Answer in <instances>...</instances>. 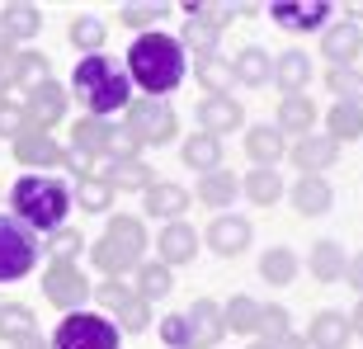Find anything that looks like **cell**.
Instances as JSON below:
<instances>
[{"label": "cell", "instance_id": "cell-6", "mask_svg": "<svg viewBox=\"0 0 363 349\" xmlns=\"http://www.w3.org/2000/svg\"><path fill=\"white\" fill-rule=\"evenodd\" d=\"M33 265H38V236L24 222L0 213V283H14L24 274H33Z\"/></svg>", "mask_w": 363, "mask_h": 349}, {"label": "cell", "instance_id": "cell-39", "mask_svg": "<svg viewBox=\"0 0 363 349\" xmlns=\"http://www.w3.org/2000/svg\"><path fill=\"white\" fill-rule=\"evenodd\" d=\"M104 19H94V14H81V19H71V43L81 48L85 57H94L99 48H104Z\"/></svg>", "mask_w": 363, "mask_h": 349}, {"label": "cell", "instance_id": "cell-10", "mask_svg": "<svg viewBox=\"0 0 363 349\" xmlns=\"http://www.w3.org/2000/svg\"><path fill=\"white\" fill-rule=\"evenodd\" d=\"M241 123H245V113H241V104H236L231 94H203L199 99V128L208 137L222 142V133H236Z\"/></svg>", "mask_w": 363, "mask_h": 349}, {"label": "cell", "instance_id": "cell-1", "mask_svg": "<svg viewBox=\"0 0 363 349\" xmlns=\"http://www.w3.org/2000/svg\"><path fill=\"white\" fill-rule=\"evenodd\" d=\"M123 71H128V81L147 94V99H165V94L184 81L189 57H184V48H179V38L151 28V33H142V38L128 48V67Z\"/></svg>", "mask_w": 363, "mask_h": 349}, {"label": "cell", "instance_id": "cell-27", "mask_svg": "<svg viewBox=\"0 0 363 349\" xmlns=\"http://www.w3.org/2000/svg\"><path fill=\"white\" fill-rule=\"evenodd\" d=\"M43 28V14H38V5H5L0 10V33L10 43H19V38H33Z\"/></svg>", "mask_w": 363, "mask_h": 349}, {"label": "cell", "instance_id": "cell-52", "mask_svg": "<svg viewBox=\"0 0 363 349\" xmlns=\"http://www.w3.org/2000/svg\"><path fill=\"white\" fill-rule=\"evenodd\" d=\"M62 165H67L76 179H90V174H94V156H85V151H76V147L62 151Z\"/></svg>", "mask_w": 363, "mask_h": 349}, {"label": "cell", "instance_id": "cell-29", "mask_svg": "<svg viewBox=\"0 0 363 349\" xmlns=\"http://www.w3.org/2000/svg\"><path fill=\"white\" fill-rule=\"evenodd\" d=\"M199 203L203 208H231L236 203V174L231 170L199 174Z\"/></svg>", "mask_w": 363, "mask_h": 349}, {"label": "cell", "instance_id": "cell-55", "mask_svg": "<svg viewBox=\"0 0 363 349\" xmlns=\"http://www.w3.org/2000/svg\"><path fill=\"white\" fill-rule=\"evenodd\" d=\"M14 349H48V345H43V340H38V331H33V336H24Z\"/></svg>", "mask_w": 363, "mask_h": 349}, {"label": "cell", "instance_id": "cell-2", "mask_svg": "<svg viewBox=\"0 0 363 349\" xmlns=\"http://www.w3.org/2000/svg\"><path fill=\"white\" fill-rule=\"evenodd\" d=\"M10 208L14 222H24L33 236H52V231L67 227L71 213V184L67 179H52V174H19L10 189Z\"/></svg>", "mask_w": 363, "mask_h": 349}, {"label": "cell", "instance_id": "cell-57", "mask_svg": "<svg viewBox=\"0 0 363 349\" xmlns=\"http://www.w3.org/2000/svg\"><path fill=\"white\" fill-rule=\"evenodd\" d=\"M5 90H10V62H0V99H5Z\"/></svg>", "mask_w": 363, "mask_h": 349}, {"label": "cell", "instance_id": "cell-13", "mask_svg": "<svg viewBox=\"0 0 363 349\" xmlns=\"http://www.w3.org/2000/svg\"><path fill=\"white\" fill-rule=\"evenodd\" d=\"M359 48H363V28L354 19H340L321 33V57H330V67H354Z\"/></svg>", "mask_w": 363, "mask_h": 349}, {"label": "cell", "instance_id": "cell-19", "mask_svg": "<svg viewBox=\"0 0 363 349\" xmlns=\"http://www.w3.org/2000/svg\"><path fill=\"white\" fill-rule=\"evenodd\" d=\"M330 203H335V189L325 184V174H302L293 184V208L302 217H321L330 213Z\"/></svg>", "mask_w": 363, "mask_h": 349}, {"label": "cell", "instance_id": "cell-3", "mask_svg": "<svg viewBox=\"0 0 363 349\" xmlns=\"http://www.w3.org/2000/svg\"><path fill=\"white\" fill-rule=\"evenodd\" d=\"M71 94L85 104L90 118H108V113H118V109L133 104V81H128V71L113 62V57L94 52V57H81L76 71H71Z\"/></svg>", "mask_w": 363, "mask_h": 349}, {"label": "cell", "instance_id": "cell-41", "mask_svg": "<svg viewBox=\"0 0 363 349\" xmlns=\"http://www.w3.org/2000/svg\"><path fill=\"white\" fill-rule=\"evenodd\" d=\"M179 48H194L199 57H213L217 52V28L203 24V19H184V28H179Z\"/></svg>", "mask_w": 363, "mask_h": 349}, {"label": "cell", "instance_id": "cell-14", "mask_svg": "<svg viewBox=\"0 0 363 349\" xmlns=\"http://www.w3.org/2000/svg\"><path fill=\"white\" fill-rule=\"evenodd\" d=\"M335 156H340V142L330 133H311V137H302L293 147V165L302 174H321V170H330L335 165Z\"/></svg>", "mask_w": 363, "mask_h": 349}, {"label": "cell", "instance_id": "cell-46", "mask_svg": "<svg viewBox=\"0 0 363 349\" xmlns=\"http://www.w3.org/2000/svg\"><path fill=\"white\" fill-rule=\"evenodd\" d=\"M161 340L170 349H194V331H189L184 311H175V316H165V321H161Z\"/></svg>", "mask_w": 363, "mask_h": 349}, {"label": "cell", "instance_id": "cell-50", "mask_svg": "<svg viewBox=\"0 0 363 349\" xmlns=\"http://www.w3.org/2000/svg\"><path fill=\"white\" fill-rule=\"evenodd\" d=\"M123 24H133V28H147L151 33V24L156 19H165V5H123Z\"/></svg>", "mask_w": 363, "mask_h": 349}, {"label": "cell", "instance_id": "cell-33", "mask_svg": "<svg viewBox=\"0 0 363 349\" xmlns=\"http://www.w3.org/2000/svg\"><path fill=\"white\" fill-rule=\"evenodd\" d=\"M170 288H175V279H170V269H165L161 260L137 265V297H142V302H156V297H165Z\"/></svg>", "mask_w": 363, "mask_h": 349}, {"label": "cell", "instance_id": "cell-51", "mask_svg": "<svg viewBox=\"0 0 363 349\" xmlns=\"http://www.w3.org/2000/svg\"><path fill=\"white\" fill-rule=\"evenodd\" d=\"M94 293H99V302H104L108 311H118L123 302H128V297H133V288H128V283H118V279H108V283H99V288H94Z\"/></svg>", "mask_w": 363, "mask_h": 349}, {"label": "cell", "instance_id": "cell-20", "mask_svg": "<svg viewBox=\"0 0 363 349\" xmlns=\"http://www.w3.org/2000/svg\"><path fill=\"white\" fill-rule=\"evenodd\" d=\"M350 316L345 311H321L307 331V349H345L350 345Z\"/></svg>", "mask_w": 363, "mask_h": 349}, {"label": "cell", "instance_id": "cell-49", "mask_svg": "<svg viewBox=\"0 0 363 349\" xmlns=\"http://www.w3.org/2000/svg\"><path fill=\"white\" fill-rule=\"evenodd\" d=\"M24 133H28L24 104H10V99H0V137H24Z\"/></svg>", "mask_w": 363, "mask_h": 349}, {"label": "cell", "instance_id": "cell-43", "mask_svg": "<svg viewBox=\"0 0 363 349\" xmlns=\"http://www.w3.org/2000/svg\"><path fill=\"white\" fill-rule=\"evenodd\" d=\"M184 14H189V19H203V24H213L217 33H222V24H231V19L241 14V5H213V0H189Z\"/></svg>", "mask_w": 363, "mask_h": 349}, {"label": "cell", "instance_id": "cell-16", "mask_svg": "<svg viewBox=\"0 0 363 349\" xmlns=\"http://www.w3.org/2000/svg\"><path fill=\"white\" fill-rule=\"evenodd\" d=\"M184 316H189V331H194V349H213L217 340L227 336L222 307H217V302H208V297H199V302H194Z\"/></svg>", "mask_w": 363, "mask_h": 349}, {"label": "cell", "instance_id": "cell-11", "mask_svg": "<svg viewBox=\"0 0 363 349\" xmlns=\"http://www.w3.org/2000/svg\"><path fill=\"white\" fill-rule=\"evenodd\" d=\"M269 14L288 33H311V28H321L330 19V5L325 0H274Z\"/></svg>", "mask_w": 363, "mask_h": 349}, {"label": "cell", "instance_id": "cell-12", "mask_svg": "<svg viewBox=\"0 0 363 349\" xmlns=\"http://www.w3.org/2000/svg\"><path fill=\"white\" fill-rule=\"evenodd\" d=\"M94 179H104L108 189H142V194L156 184V174H151L147 161H108V156L94 161Z\"/></svg>", "mask_w": 363, "mask_h": 349}, {"label": "cell", "instance_id": "cell-48", "mask_svg": "<svg viewBox=\"0 0 363 349\" xmlns=\"http://www.w3.org/2000/svg\"><path fill=\"white\" fill-rule=\"evenodd\" d=\"M259 331H264V345L293 336V331H288V311L283 307H259Z\"/></svg>", "mask_w": 363, "mask_h": 349}, {"label": "cell", "instance_id": "cell-23", "mask_svg": "<svg viewBox=\"0 0 363 349\" xmlns=\"http://www.w3.org/2000/svg\"><path fill=\"white\" fill-rule=\"evenodd\" d=\"M311 128H316V104H311L307 94H283L279 133H297V142H302V137H311Z\"/></svg>", "mask_w": 363, "mask_h": 349}, {"label": "cell", "instance_id": "cell-42", "mask_svg": "<svg viewBox=\"0 0 363 349\" xmlns=\"http://www.w3.org/2000/svg\"><path fill=\"white\" fill-rule=\"evenodd\" d=\"M71 199L81 203L85 213H104L108 203H113V189H108L104 179H94V174H90V179H76V194H71Z\"/></svg>", "mask_w": 363, "mask_h": 349}, {"label": "cell", "instance_id": "cell-25", "mask_svg": "<svg viewBox=\"0 0 363 349\" xmlns=\"http://www.w3.org/2000/svg\"><path fill=\"white\" fill-rule=\"evenodd\" d=\"M108 133H113V123H108V118H90V113H85V118L71 128V147L99 161V156L108 151Z\"/></svg>", "mask_w": 363, "mask_h": 349}, {"label": "cell", "instance_id": "cell-37", "mask_svg": "<svg viewBox=\"0 0 363 349\" xmlns=\"http://www.w3.org/2000/svg\"><path fill=\"white\" fill-rule=\"evenodd\" d=\"M24 336H33V311L24 302H0V340L19 345Z\"/></svg>", "mask_w": 363, "mask_h": 349}, {"label": "cell", "instance_id": "cell-32", "mask_svg": "<svg viewBox=\"0 0 363 349\" xmlns=\"http://www.w3.org/2000/svg\"><path fill=\"white\" fill-rule=\"evenodd\" d=\"M199 85L208 94H231V85H236V71H231L227 57H199Z\"/></svg>", "mask_w": 363, "mask_h": 349}, {"label": "cell", "instance_id": "cell-15", "mask_svg": "<svg viewBox=\"0 0 363 349\" xmlns=\"http://www.w3.org/2000/svg\"><path fill=\"white\" fill-rule=\"evenodd\" d=\"M203 241L213 245L217 255H241L245 245H250V222L245 217H236V213H222V217H213V227H208V236Z\"/></svg>", "mask_w": 363, "mask_h": 349}, {"label": "cell", "instance_id": "cell-24", "mask_svg": "<svg viewBox=\"0 0 363 349\" xmlns=\"http://www.w3.org/2000/svg\"><path fill=\"white\" fill-rule=\"evenodd\" d=\"M14 156L24 165H62V147L52 142V133H38V128L14 137Z\"/></svg>", "mask_w": 363, "mask_h": 349}, {"label": "cell", "instance_id": "cell-26", "mask_svg": "<svg viewBox=\"0 0 363 349\" xmlns=\"http://www.w3.org/2000/svg\"><path fill=\"white\" fill-rule=\"evenodd\" d=\"M345 265H350V255H345L335 241H316L311 245V279L316 283H340L345 279Z\"/></svg>", "mask_w": 363, "mask_h": 349}, {"label": "cell", "instance_id": "cell-18", "mask_svg": "<svg viewBox=\"0 0 363 349\" xmlns=\"http://www.w3.org/2000/svg\"><path fill=\"white\" fill-rule=\"evenodd\" d=\"M161 265H189V260L199 255V231L189 227V222H165L161 227Z\"/></svg>", "mask_w": 363, "mask_h": 349}, {"label": "cell", "instance_id": "cell-54", "mask_svg": "<svg viewBox=\"0 0 363 349\" xmlns=\"http://www.w3.org/2000/svg\"><path fill=\"white\" fill-rule=\"evenodd\" d=\"M269 349H307V340L302 336H283V340H274Z\"/></svg>", "mask_w": 363, "mask_h": 349}, {"label": "cell", "instance_id": "cell-31", "mask_svg": "<svg viewBox=\"0 0 363 349\" xmlns=\"http://www.w3.org/2000/svg\"><path fill=\"white\" fill-rule=\"evenodd\" d=\"M52 81L48 76V57L43 52H14L10 57V85H24V90H33V85Z\"/></svg>", "mask_w": 363, "mask_h": 349}, {"label": "cell", "instance_id": "cell-7", "mask_svg": "<svg viewBox=\"0 0 363 349\" xmlns=\"http://www.w3.org/2000/svg\"><path fill=\"white\" fill-rule=\"evenodd\" d=\"M128 133L142 142V147H165L175 137V109L165 99H133L128 104Z\"/></svg>", "mask_w": 363, "mask_h": 349}, {"label": "cell", "instance_id": "cell-4", "mask_svg": "<svg viewBox=\"0 0 363 349\" xmlns=\"http://www.w3.org/2000/svg\"><path fill=\"white\" fill-rule=\"evenodd\" d=\"M142 250H147V227H142V217H113V222L104 227V236L94 241L90 260H94L99 274L118 279V274H137Z\"/></svg>", "mask_w": 363, "mask_h": 349}, {"label": "cell", "instance_id": "cell-28", "mask_svg": "<svg viewBox=\"0 0 363 349\" xmlns=\"http://www.w3.org/2000/svg\"><path fill=\"white\" fill-rule=\"evenodd\" d=\"M231 71H236L241 85H264V81H274V57L264 48H245V52H236Z\"/></svg>", "mask_w": 363, "mask_h": 349}, {"label": "cell", "instance_id": "cell-53", "mask_svg": "<svg viewBox=\"0 0 363 349\" xmlns=\"http://www.w3.org/2000/svg\"><path fill=\"white\" fill-rule=\"evenodd\" d=\"M345 279H350V288H359V293H363V250H359V255H350V265H345Z\"/></svg>", "mask_w": 363, "mask_h": 349}, {"label": "cell", "instance_id": "cell-8", "mask_svg": "<svg viewBox=\"0 0 363 349\" xmlns=\"http://www.w3.org/2000/svg\"><path fill=\"white\" fill-rule=\"evenodd\" d=\"M43 293H48V302L62 311H81L85 293H90V283H85V274L76 265H48V274H43Z\"/></svg>", "mask_w": 363, "mask_h": 349}, {"label": "cell", "instance_id": "cell-35", "mask_svg": "<svg viewBox=\"0 0 363 349\" xmlns=\"http://www.w3.org/2000/svg\"><path fill=\"white\" fill-rule=\"evenodd\" d=\"M325 85H330V94H335L340 104H359L363 109V71L359 67H330Z\"/></svg>", "mask_w": 363, "mask_h": 349}, {"label": "cell", "instance_id": "cell-30", "mask_svg": "<svg viewBox=\"0 0 363 349\" xmlns=\"http://www.w3.org/2000/svg\"><path fill=\"white\" fill-rule=\"evenodd\" d=\"M184 165L189 170H203V174H213L217 165H222V142L208 133H194L184 142Z\"/></svg>", "mask_w": 363, "mask_h": 349}, {"label": "cell", "instance_id": "cell-40", "mask_svg": "<svg viewBox=\"0 0 363 349\" xmlns=\"http://www.w3.org/2000/svg\"><path fill=\"white\" fill-rule=\"evenodd\" d=\"M325 123H330V137H335V142H354V137H363V109L359 104H335Z\"/></svg>", "mask_w": 363, "mask_h": 349}, {"label": "cell", "instance_id": "cell-17", "mask_svg": "<svg viewBox=\"0 0 363 349\" xmlns=\"http://www.w3.org/2000/svg\"><path fill=\"white\" fill-rule=\"evenodd\" d=\"M189 203H194V194H189L184 184H170V179H161V184H151L147 194H142V208H147L151 217H165V222H179V213H184Z\"/></svg>", "mask_w": 363, "mask_h": 349}, {"label": "cell", "instance_id": "cell-34", "mask_svg": "<svg viewBox=\"0 0 363 349\" xmlns=\"http://www.w3.org/2000/svg\"><path fill=\"white\" fill-rule=\"evenodd\" d=\"M222 321H227V331H236V336H255L259 331V302L255 297H231L227 307H222Z\"/></svg>", "mask_w": 363, "mask_h": 349}, {"label": "cell", "instance_id": "cell-21", "mask_svg": "<svg viewBox=\"0 0 363 349\" xmlns=\"http://www.w3.org/2000/svg\"><path fill=\"white\" fill-rule=\"evenodd\" d=\"M245 151H250V161H255L259 170H274L288 147H283V133H274V123H259V128L245 133Z\"/></svg>", "mask_w": 363, "mask_h": 349}, {"label": "cell", "instance_id": "cell-56", "mask_svg": "<svg viewBox=\"0 0 363 349\" xmlns=\"http://www.w3.org/2000/svg\"><path fill=\"white\" fill-rule=\"evenodd\" d=\"M350 331H354V336H363V302L354 307V316H350Z\"/></svg>", "mask_w": 363, "mask_h": 349}, {"label": "cell", "instance_id": "cell-58", "mask_svg": "<svg viewBox=\"0 0 363 349\" xmlns=\"http://www.w3.org/2000/svg\"><path fill=\"white\" fill-rule=\"evenodd\" d=\"M250 349H269V345H264V340H259V345H250Z\"/></svg>", "mask_w": 363, "mask_h": 349}, {"label": "cell", "instance_id": "cell-9", "mask_svg": "<svg viewBox=\"0 0 363 349\" xmlns=\"http://www.w3.org/2000/svg\"><path fill=\"white\" fill-rule=\"evenodd\" d=\"M67 99H71V94L62 90L57 81L33 85V90H28V99H24V118H28V128L48 133L52 123H62V113H67Z\"/></svg>", "mask_w": 363, "mask_h": 349}, {"label": "cell", "instance_id": "cell-45", "mask_svg": "<svg viewBox=\"0 0 363 349\" xmlns=\"http://www.w3.org/2000/svg\"><path fill=\"white\" fill-rule=\"evenodd\" d=\"M81 245H85V236H81V231H71V227H62V231L48 236V250H52L57 265H71V260L81 255Z\"/></svg>", "mask_w": 363, "mask_h": 349}, {"label": "cell", "instance_id": "cell-44", "mask_svg": "<svg viewBox=\"0 0 363 349\" xmlns=\"http://www.w3.org/2000/svg\"><path fill=\"white\" fill-rule=\"evenodd\" d=\"M113 316H118L113 326H123V331H133V336H137V331H147V326H151V302H142V297L133 293L118 311H113Z\"/></svg>", "mask_w": 363, "mask_h": 349}, {"label": "cell", "instance_id": "cell-5", "mask_svg": "<svg viewBox=\"0 0 363 349\" xmlns=\"http://www.w3.org/2000/svg\"><path fill=\"white\" fill-rule=\"evenodd\" d=\"M123 331L99 311H67L62 326L52 331V345L48 349H118Z\"/></svg>", "mask_w": 363, "mask_h": 349}, {"label": "cell", "instance_id": "cell-38", "mask_svg": "<svg viewBox=\"0 0 363 349\" xmlns=\"http://www.w3.org/2000/svg\"><path fill=\"white\" fill-rule=\"evenodd\" d=\"M259 274H264V283H293L297 279V255L288 245H274V250H264V260H259Z\"/></svg>", "mask_w": 363, "mask_h": 349}, {"label": "cell", "instance_id": "cell-47", "mask_svg": "<svg viewBox=\"0 0 363 349\" xmlns=\"http://www.w3.org/2000/svg\"><path fill=\"white\" fill-rule=\"evenodd\" d=\"M137 151H142V142H137L133 133H128V128H113V133H108V161H137Z\"/></svg>", "mask_w": 363, "mask_h": 349}, {"label": "cell", "instance_id": "cell-36", "mask_svg": "<svg viewBox=\"0 0 363 349\" xmlns=\"http://www.w3.org/2000/svg\"><path fill=\"white\" fill-rule=\"evenodd\" d=\"M241 189H245V199L259 203V208H269V203L283 199V179H279V170H250Z\"/></svg>", "mask_w": 363, "mask_h": 349}, {"label": "cell", "instance_id": "cell-22", "mask_svg": "<svg viewBox=\"0 0 363 349\" xmlns=\"http://www.w3.org/2000/svg\"><path fill=\"white\" fill-rule=\"evenodd\" d=\"M311 81V57L307 52H279L274 57V85L283 94H302Z\"/></svg>", "mask_w": 363, "mask_h": 349}]
</instances>
